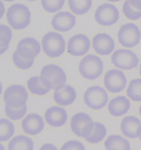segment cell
I'll return each mask as SVG.
<instances>
[{"label":"cell","instance_id":"1","mask_svg":"<svg viewBox=\"0 0 141 150\" xmlns=\"http://www.w3.org/2000/svg\"><path fill=\"white\" fill-rule=\"evenodd\" d=\"M40 79L44 86L51 90L65 85L67 76L65 71L60 67L50 64L42 68Z\"/></svg>","mask_w":141,"mask_h":150},{"label":"cell","instance_id":"2","mask_svg":"<svg viewBox=\"0 0 141 150\" xmlns=\"http://www.w3.org/2000/svg\"><path fill=\"white\" fill-rule=\"evenodd\" d=\"M9 25L14 30H23L31 23V12L26 6L16 4L9 7L6 14Z\"/></svg>","mask_w":141,"mask_h":150},{"label":"cell","instance_id":"3","mask_svg":"<svg viewBox=\"0 0 141 150\" xmlns=\"http://www.w3.org/2000/svg\"><path fill=\"white\" fill-rule=\"evenodd\" d=\"M41 45L45 54L48 57H60L65 52L66 41L61 34L56 32H48L44 36Z\"/></svg>","mask_w":141,"mask_h":150},{"label":"cell","instance_id":"4","mask_svg":"<svg viewBox=\"0 0 141 150\" xmlns=\"http://www.w3.org/2000/svg\"><path fill=\"white\" fill-rule=\"evenodd\" d=\"M103 70V61L95 54H88L83 58L79 63V73L86 79H96L101 76Z\"/></svg>","mask_w":141,"mask_h":150},{"label":"cell","instance_id":"5","mask_svg":"<svg viewBox=\"0 0 141 150\" xmlns=\"http://www.w3.org/2000/svg\"><path fill=\"white\" fill-rule=\"evenodd\" d=\"M70 129L76 136L85 139L91 135L94 122L87 113L79 112L74 115L70 120Z\"/></svg>","mask_w":141,"mask_h":150},{"label":"cell","instance_id":"6","mask_svg":"<svg viewBox=\"0 0 141 150\" xmlns=\"http://www.w3.org/2000/svg\"><path fill=\"white\" fill-rule=\"evenodd\" d=\"M84 102L89 108L99 110L105 107L109 101V96L105 90L99 86H92L84 93Z\"/></svg>","mask_w":141,"mask_h":150},{"label":"cell","instance_id":"7","mask_svg":"<svg viewBox=\"0 0 141 150\" xmlns=\"http://www.w3.org/2000/svg\"><path fill=\"white\" fill-rule=\"evenodd\" d=\"M26 88L21 85H12L6 90L4 101L6 105L12 108H19L26 105L28 98Z\"/></svg>","mask_w":141,"mask_h":150},{"label":"cell","instance_id":"8","mask_svg":"<svg viewBox=\"0 0 141 150\" xmlns=\"http://www.w3.org/2000/svg\"><path fill=\"white\" fill-rule=\"evenodd\" d=\"M111 62L115 67L125 71L136 68L139 59L136 53L127 49H119L111 56Z\"/></svg>","mask_w":141,"mask_h":150},{"label":"cell","instance_id":"9","mask_svg":"<svg viewBox=\"0 0 141 150\" xmlns=\"http://www.w3.org/2000/svg\"><path fill=\"white\" fill-rule=\"evenodd\" d=\"M141 33L136 25L128 23L120 28L118 32V40L121 46L126 48H133L140 42Z\"/></svg>","mask_w":141,"mask_h":150},{"label":"cell","instance_id":"10","mask_svg":"<svg viewBox=\"0 0 141 150\" xmlns=\"http://www.w3.org/2000/svg\"><path fill=\"white\" fill-rule=\"evenodd\" d=\"M120 13L115 5L104 4L97 8L94 18L99 24L104 27H109L115 24L119 21Z\"/></svg>","mask_w":141,"mask_h":150},{"label":"cell","instance_id":"11","mask_svg":"<svg viewBox=\"0 0 141 150\" xmlns=\"http://www.w3.org/2000/svg\"><path fill=\"white\" fill-rule=\"evenodd\" d=\"M104 84L109 92L118 93L126 88L127 78L122 71L113 69L106 72L104 78Z\"/></svg>","mask_w":141,"mask_h":150},{"label":"cell","instance_id":"12","mask_svg":"<svg viewBox=\"0 0 141 150\" xmlns=\"http://www.w3.org/2000/svg\"><path fill=\"white\" fill-rule=\"evenodd\" d=\"M16 51L24 59L34 60L41 51L39 42L34 38H26L21 40L17 46Z\"/></svg>","mask_w":141,"mask_h":150},{"label":"cell","instance_id":"13","mask_svg":"<svg viewBox=\"0 0 141 150\" xmlns=\"http://www.w3.org/2000/svg\"><path fill=\"white\" fill-rule=\"evenodd\" d=\"M90 48V41L84 34H77L72 36L67 43V52L75 57L83 56L88 53Z\"/></svg>","mask_w":141,"mask_h":150},{"label":"cell","instance_id":"14","mask_svg":"<svg viewBox=\"0 0 141 150\" xmlns=\"http://www.w3.org/2000/svg\"><path fill=\"white\" fill-rule=\"evenodd\" d=\"M44 127L43 118L36 113L29 114L22 120L23 131L31 136H35L40 134L43 130Z\"/></svg>","mask_w":141,"mask_h":150},{"label":"cell","instance_id":"15","mask_svg":"<svg viewBox=\"0 0 141 150\" xmlns=\"http://www.w3.org/2000/svg\"><path fill=\"white\" fill-rule=\"evenodd\" d=\"M115 47V41L106 33L98 34L93 39V47L98 54L108 56L112 53Z\"/></svg>","mask_w":141,"mask_h":150},{"label":"cell","instance_id":"16","mask_svg":"<svg viewBox=\"0 0 141 150\" xmlns=\"http://www.w3.org/2000/svg\"><path fill=\"white\" fill-rule=\"evenodd\" d=\"M76 18L70 12H60L56 14L51 21L53 29L60 32L70 31L75 27Z\"/></svg>","mask_w":141,"mask_h":150},{"label":"cell","instance_id":"17","mask_svg":"<svg viewBox=\"0 0 141 150\" xmlns=\"http://www.w3.org/2000/svg\"><path fill=\"white\" fill-rule=\"evenodd\" d=\"M121 131L125 137L129 139H136L141 135V121L133 115L124 117L121 123Z\"/></svg>","mask_w":141,"mask_h":150},{"label":"cell","instance_id":"18","mask_svg":"<svg viewBox=\"0 0 141 150\" xmlns=\"http://www.w3.org/2000/svg\"><path fill=\"white\" fill-rule=\"evenodd\" d=\"M45 119L51 127L60 128L66 123L68 115L65 109L58 106H53L46 111Z\"/></svg>","mask_w":141,"mask_h":150},{"label":"cell","instance_id":"19","mask_svg":"<svg viewBox=\"0 0 141 150\" xmlns=\"http://www.w3.org/2000/svg\"><path fill=\"white\" fill-rule=\"evenodd\" d=\"M77 97L75 88L68 85H65L60 88L55 89L53 100L57 105L61 106L72 105Z\"/></svg>","mask_w":141,"mask_h":150},{"label":"cell","instance_id":"20","mask_svg":"<svg viewBox=\"0 0 141 150\" xmlns=\"http://www.w3.org/2000/svg\"><path fill=\"white\" fill-rule=\"evenodd\" d=\"M131 107V102L125 96H119L113 98L109 103L108 110L110 115L120 117L127 114Z\"/></svg>","mask_w":141,"mask_h":150},{"label":"cell","instance_id":"21","mask_svg":"<svg viewBox=\"0 0 141 150\" xmlns=\"http://www.w3.org/2000/svg\"><path fill=\"white\" fill-rule=\"evenodd\" d=\"M104 146L106 150H131L130 142L119 135H111L107 138Z\"/></svg>","mask_w":141,"mask_h":150},{"label":"cell","instance_id":"22","mask_svg":"<svg viewBox=\"0 0 141 150\" xmlns=\"http://www.w3.org/2000/svg\"><path fill=\"white\" fill-rule=\"evenodd\" d=\"M9 150L34 149V142L29 137L25 135H18L13 137L8 144Z\"/></svg>","mask_w":141,"mask_h":150},{"label":"cell","instance_id":"23","mask_svg":"<svg viewBox=\"0 0 141 150\" xmlns=\"http://www.w3.org/2000/svg\"><path fill=\"white\" fill-rule=\"evenodd\" d=\"M68 6L73 13L81 16L87 13L92 6V0H68Z\"/></svg>","mask_w":141,"mask_h":150},{"label":"cell","instance_id":"24","mask_svg":"<svg viewBox=\"0 0 141 150\" xmlns=\"http://www.w3.org/2000/svg\"><path fill=\"white\" fill-rule=\"evenodd\" d=\"M28 88L32 94L43 96L48 93L50 90L46 88L41 83L39 77L32 76L27 81Z\"/></svg>","mask_w":141,"mask_h":150},{"label":"cell","instance_id":"25","mask_svg":"<svg viewBox=\"0 0 141 150\" xmlns=\"http://www.w3.org/2000/svg\"><path fill=\"white\" fill-rule=\"evenodd\" d=\"M107 134L105 126L99 122H94V128L90 136L85 139V140L90 144H98L103 141Z\"/></svg>","mask_w":141,"mask_h":150},{"label":"cell","instance_id":"26","mask_svg":"<svg viewBox=\"0 0 141 150\" xmlns=\"http://www.w3.org/2000/svg\"><path fill=\"white\" fill-rule=\"evenodd\" d=\"M15 132V127L9 119L0 120V141L6 142L13 137Z\"/></svg>","mask_w":141,"mask_h":150},{"label":"cell","instance_id":"27","mask_svg":"<svg viewBox=\"0 0 141 150\" xmlns=\"http://www.w3.org/2000/svg\"><path fill=\"white\" fill-rule=\"evenodd\" d=\"M126 93L128 97L135 102L141 101V78L133 79L128 84Z\"/></svg>","mask_w":141,"mask_h":150},{"label":"cell","instance_id":"28","mask_svg":"<svg viewBox=\"0 0 141 150\" xmlns=\"http://www.w3.org/2000/svg\"><path fill=\"white\" fill-rule=\"evenodd\" d=\"M1 30V43L0 50L1 54L4 53L9 48L10 42L12 38V31L9 27L1 24L0 26Z\"/></svg>","mask_w":141,"mask_h":150},{"label":"cell","instance_id":"29","mask_svg":"<svg viewBox=\"0 0 141 150\" xmlns=\"http://www.w3.org/2000/svg\"><path fill=\"white\" fill-rule=\"evenodd\" d=\"M66 0H41L43 9L47 12L54 13L63 8Z\"/></svg>","mask_w":141,"mask_h":150},{"label":"cell","instance_id":"30","mask_svg":"<svg viewBox=\"0 0 141 150\" xmlns=\"http://www.w3.org/2000/svg\"><path fill=\"white\" fill-rule=\"evenodd\" d=\"M5 114L7 117L12 120H19L22 119L27 112L26 105L19 108H12L5 105Z\"/></svg>","mask_w":141,"mask_h":150},{"label":"cell","instance_id":"31","mask_svg":"<svg viewBox=\"0 0 141 150\" xmlns=\"http://www.w3.org/2000/svg\"><path fill=\"white\" fill-rule=\"evenodd\" d=\"M124 16L130 20L137 21L141 18V11L135 8L130 4L129 0H126L122 6Z\"/></svg>","mask_w":141,"mask_h":150},{"label":"cell","instance_id":"32","mask_svg":"<svg viewBox=\"0 0 141 150\" xmlns=\"http://www.w3.org/2000/svg\"><path fill=\"white\" fill-rule=\"evenodd\" d=\"M12 61L14 65L21 70H28L34 64V60H27L22 57L16 51L12 55Z\"/></svg>","mask_w":141,"mask_h":150},{"label":"cell","instance_id":"33","mask_svg":"<svg viewBox=\"0 0 141 150\" xmlns=\"http://www.w3.org/2000/svg\"><path fill=\"white\" fill-rule=\"evenodd\" d=\"M61 150H82L85 149L83 144L77 140H70L65 143L61 148Z\"/></svg>","mask_w":141,"mask_h":150},{"label":"cell","instance_id":"34","mask_svg":"<svg viewBox=\"0 0 141 150\" xmlns=\"http://www.w3.org/2000/svg\"><path fill=\"white\" fill-rule=\"evenodd\" d=\"M129 2L135 8L141 11V0H129Z\"/></svg>","mask_w":141,"mask_h":150},{"label":"cell","instance_id":"35","mask_svg":"<svg viewBox=\"0 0 141 150\" xmlns=\"http://www.w3.org/2000/svg\"><path fill=\"white\" fill-rule=\"evenodd\" d=\"M40 150H58V149L53 144H45L41 146Z\"/></svg>","mask_w":141,"mask_h":150},{"label":"cell","instance_id":"36","mask_svg":"<svg viewBox=\"0 0 141 150\" xmlns=\"http://www.w3.org/2000/svg\"><path fill=\"white\" fill-rule=\"evenodd\" d=\"M1 17L2 18L5 12V7H4V5L2 2V1H1Z\"/></svg>","mask_w":141,"mask_h":150},{"label":"cell","instance_id":"37","mask_svg":"<svg viewBox=\"0 0 141 150\" xmlns=\"http://www.w3.org/2000/svg\"><path fill=\"white\" fill-rule=\"evenodd\" d=\"M107 1H108L109 2H118L121 1L122 0H107Z\"/></svg>","mask_w":141,"mask_h":150},{"label":"cell","instance_id":"38","mask_svg":"<svg viewBox=\"0 0 141 150\" xmlns=\"http://www.w3.org/2000/svg\"><path fill=\"white\" fill-rule=\"evenodd\" d=\"M3 1H6V2H13L14 1V0H3Z\"/></svg>","mask_w":141,"mask_h":150},{"label":"cell","instance_id":"39","mask_svg":"<svg viewBox=\"0 0 141 150\" xmlns=\"http://www.w3.org/2000/svg\"><path fill=\"white\" fill-rule=\"evenodd\" d=\"M139 113H140V115L141 117V105L140 107V108H139Z\"/></svg>","mask_w":141,"mask_h":150},{"label":"cell","instance_id":"40","mask_svg":"<svg viewBox=\"0 0 141 150\" xmlns=\"http://www.w3.org/2000/svg\"><path fill=\"white\" fill-rule=\"evenodd\" d=\"M140 74L141 76V63L140 64Z\"/></svg>","mask_w":141,"mask_h":150},{"label":"cell","instance_id":"41","mask_svg":"<svg viewBox=\"0 0 141 150\" xmlns=\"http://www.w3.org/2000/svg\"><path fill=\"white\" fill-rule=\"evenodd\" d=\"M27 1H31V2H33V1H36V0H27Z\"/></svg>","mask_w":141,"mask_h":150},{"label":"cell","instance_id":"42","mask_svg":"<svg viewBox=\"0 0 141 150\" xmlns=\"http://www.w3.org/2000/svg\"><path fill=\"white\" fill-rule=\"evenodd\" d=\"M140 140L141 141V136H140Z\"/></svg>","mask_w":141,"mask_h":150},{"label":"cell","instance_id":"43","mask_svg":"<svg viewBox=\"0 0 141 150\" xmlns=\"http://www.w3.org/2000/svg\"></svg>","mask_w":141,"mask_h":150}]
</instances>
